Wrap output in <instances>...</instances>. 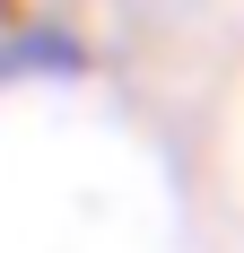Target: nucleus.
Listing matches in <instances>:
<instances>
[{
    "instance_id": "1",
    "label": "nucleus",
    "mask_w": 244,
    "mask_h": 253,
    "mask_svg": "<svg viewBox=\"0 0 244 253\" xmlns=\"http://www.w3.org/2000/svg\"><path fill=\"white\" fill-rule=\"evenodd\" d=\"M18 70H52V79H79L87 70V52H79L70 26H26L18 44L0 52V79H18Z\"/></svg>"
}]
</instances>
